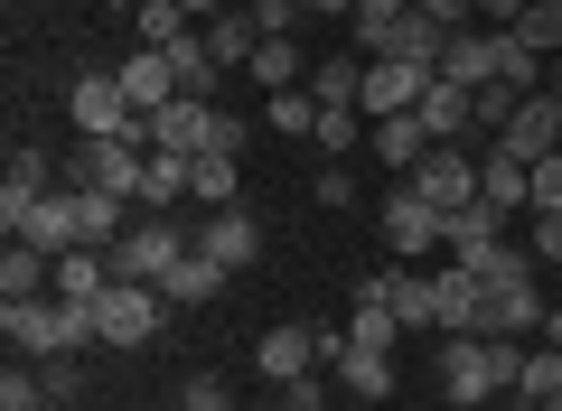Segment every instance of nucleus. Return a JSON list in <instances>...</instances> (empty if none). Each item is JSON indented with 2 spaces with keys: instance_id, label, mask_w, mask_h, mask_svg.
Wrapping results in <instances>:
<instances>
[{
  "instance_id": "obj_1",
  "label": "nucleus",
  "mask_w": 562,
  "mask_h": 411,
  "mask_svg": "<svg viewBox=\"0 0 562 411\" xmlns=\"http://www.w3.org/2000/svg\"><path fill=\"white\" fill-rule=\"evenodd\" d=\"M516 365H525L516 336H450V355H441V392H450L460 411H479V402H497V392H516Z\"/></svg>"
},
{
  "instance_id": "obj_2",
  "label": "nucleus",
  "mask_w": 562,
  "mask_h": 411,
  "mask_svg": "<svg viewBox=\"0 0 562 411\" xmlns=\"http://www.w3.org/2000/svg\"><path fill=\"white\" fill-rule=\"evenodd\" d=\"M140 140L169 150V159H206V150H244V122L216 113V103H198V94H179V103H160V113L140 122Z\"/></svg>"
},
{
  "instance_id": "obj_3",
  "label": "nucleus",
  "mask_w": 562,
  "mask_h": 411,
  "mask_svg": "<svg viewBox=\"0 0 562 411\" xmlns=\"http://www.w3.org/2000/svg\"><path fill=\"white\" fill-rule=\"evenodd\" d=\"M140 169H150V140H140V132H103V140H76V159H66V187L140 196Z\"/></svg>"
},
{
  "instance_id": "obj_4",
  "label": "nucleus",
  "mask_w": 562,
  "mask_h": 411,
  "mask_svg": "<svg viewBox=\"0 0 562 411\" xmlns=\"http://www.w3.org/2000/svg\"><path fill=\"white\" fill-rule=\"evenodd\" d=\"M0 225H10V243H38L47 262L85 253V187H47V196H29L20 216H0Z\"/></svg>"
},
{
  "instance_id": "obj_5",
  "label": "nucleus",
  "mask_w": 562,
  "mask_h": 411,
  "mask_svg": "<svg viewBox=\"0 0 562 411\" xmlns=\"http://www.w3.org/2000/svg\"><path fill=\"white\" fill-rule=\"evenodd\" d=\"M179 253H198V235L179 216H132V235L113 243V281H169Z\"/></svg>"
},
{
  "instance_id": "obj_6",
  "label": "nucleus",
  "mask_w": 562,
  "mask_h": 411,
  "mask_svg": "<svg viewBox=\"0 0 562 411\" xmlns=\"http://www.w3.org/2000/svg\"><path fill=\"white\" fill-rule=\"evenodd\" d=\"M375 225H384V253H394V262H422V253H441V225H450V216L413 187V178H394L384 206H375Z\"/></svg>"
},
{
  "instance_id": "obj_7",
  "label": "nucleus",
  "mask_w": 562,
  "mask_h": 411,
  "mask_svg": "<svg viewBox=\"0 0 562 411\" xmlns=\"http://www.w3.org/2000/svg\"><path fill=\"white\" fill-rule=\"evenodd\" d=\"M431 84H441V66H422V57H366V94H357V113H366V122H394V113H413Z\"/></svg>"
},
{
  "instance_id": "obj_8",
  "label": "nucleus",
  "mask_w": 562,
  "mask_h": 411,
  "mask_svg": "<svg viewBox=\"0 0 562 411\" xmlns=\"http://www.w3.org/2000/svg\"><path fill=\"white\" fill-rule=\"evenodd\" d=\"M160 281H113V290L94 299V328H103V346H150L160 336Z\"/></svg>"
},
{
  "instance_id": "obj_9",
  "label": "nucleus",
  "mask_w": 562,
  "mask_h": 411,
  "mask_svg": "<svg viewBox=\"0 0 562 411\" xmlns=\"http://www.w3.org/2000/svg\"><path fill=\"white\" fill-rule=\"evenodd\" d=\"M413 187L431 196L441 216L479 206V150H469V140H431V150H422V169H413Z\"/></svg>"
},
{
  "instance_id": "obj_10",
  "label": "nucleus",
  "mask_w": 562,
  "mask_h": 411,
  "mask_svg": "<svg viewBox=\"0 0 562 411\" xmlns=\"http://www.w3.org/2000/svg\"><path fill=\"white\" fill-rule=\"evenodd\" d=\"M66 113H76V132H85V140H103V132H140L132 94H122V66H94V76H76Z\"/></svg>"
},
{
  "instance_id": "obj_11",
  "label": "nucleus",
  "mask_w": 562,
  "mask_h": 411,
  "mask_svg": "<svg viewBox=\"0 0 562 411\" xmlns=\"http://www.w3.org/2000/svg\"><path fill=\"white\" fill-rule=\"evenodd\" d=\"M254 365L272 374V384H301V374H328V328H301V318H281V328H262Z\"/></svg>"
},
{
  "instance_id": "obj_12",
  "label": "nucleus",
  "mask_w": 562,
  "mask_h": 411,
  "mask_svg": "<svg viewBox=\"0 0 562 411\" xmlns=\"http://www.w3.org/2000/svg\"><path fill=\"white\" fill-rule=\"evenodd\" d=\"M487 150L525 159V169H535V159H553V150H562V84H543V94H525V113L506 122V132L487 140Z\"/></svg>"
},
{
  "instance_id": "obj_13",
  "label": "nucleus",
  "mask_w": 562,
  "mask_h": 411,
  "mask_svg": "<svg viewBox=\"0 0 562 411\" xmlns=\"http://www.w3.org/2000/svg\"><path fill=\"white\" fill-rule=\"evenodd\" d=\"M441 76L460 84V94L497 84V76H506V28H450V47H441Z\"/></svg>"
},
{
  "instance_id": "obj_14",
  "label": "nucleus",
  "mask_w": 562,
  "mask_h": 411,
  "mask_svg": "<svg viewBox=\"0 0 562 411\" xmlns=\"http://www.w3.org/2000/svg\"><path fill=\"white\" fill-rule=\"evenodd\" d=\"M198 253H216L225 272H254V262H262V225L244 216V206H206V225H198Z\"/></svg>"
},
{
  "instance_id": "obj_15",
  "label": "nucleus",
  "mask_w": 562,
  "mask_h": 411,
  "mask_svg": "<svg viewBox=\"0 0 562 411\" xmlns=\"http://www.w3.org/2000/svg\"><path fill=\"white\" fill-rule=\"evenodd\" d=\"M122 66V94H132V113L150 122L160 103H179V66H169V47H132V57H113Z\"/></svg>"
},
{
  "instance_id": "obj_16",
  "label": "nucleus",
  "mask_w": 562,
  "mask_h": 411,
  "mask_svg": "<svg viewBox=\"0 0 562 411\" xmlns=\"http://www.w3.org/2000/svg\"><path fill=\"white\" fill-rule=\"evenodd\" d=\"M497 243H506V216H497V206H487V196H479V206H460V216L441 225V253L460 262V272H479V262L497 253Z\"/></svg>"
},
{
  "instance_id": "obj_17",
  "label": "nucleus",
  "mask_w": 562,
  "mask_h": 411,
  "mask_svg": "<svg viewBox=\"0 0 562 411\" xmlns=\"http://www.w3.org/2000/svg\"><path fill=\"white\" fill-rule=\"evenodd\" d=\"M357 299H384L403 328H441V281H413V272H384V281H357Z\"/></svg>"
},
{
  "instance_id": "obj_18",
  "label": "nucleus",
  "mask_w": 562,
  "mask_h": 411,
  "mask_svg": "<svg viewBox=\"0 0 562 411\" xmlns=\"http://www.w3.org/2000/svg\"><path fill=\"white\" fill-rule=\"evenodd\" d=\"M479 196L497 206V216H535V169L506 150H479Z\"/></svg>"
},
{
  "instance_id": "obj_19",
  "label": "nucleus",
  "mask_w": 562,
  "mask_h": 411,
  "mask_svg": "<svg viewBox=\"0 0 562 411\" xmlns=\"http://www.w3.org/2000/svg\"><path fill=\"white\" fill-rule=\"evenodd\" d=\"M441 336H487V281L460 262L441 272Z\"/></svg>"
},
{
  "instance_id": "obj_20",
  "label": "nucleus",
  "mask_w": 562,
  "mask_h": 411,
  "mask_svg": "<svg viewBox=\"0 0 562 411\" xmlns=\"http://www.w3.org/2000/svg\"><path fill=\"white\" fill-rule=\"evenodd\" d=\"M366 150L384 159V178H413L422 150H431V132H422V113H394V122H375V132H366Z\"/></svg>"
},
{
  "instance_id": "obj_21",
  "label": "nucleus",
  "mask_w": 562,
  "mask_h": 411,
  "mask_svg": "<svg viewBox=\"0 0 562 411\" xmlns=\"http://www.w3.org/2000/svg\"><path fill=\"white\" fill-rule=\"evenodd\" d=\"M413 113H422V132H431V140H469V150H479V113H469V94H460L450 76L431 84V94H422Z\"/></svg>"
},
{
  "instance_id": "obj_22",
  "label": "nucleus",
  "mask_w": 562,
  "mask_h": 411,
  "mask_svg": "<svg viewBox=\"0 0 562 411\" xmlns=\"http://www.w3.org/2000/svg\"><path fill=\"white\" fill-rule=\"evenodd\" d=\"M328 384H338V402H384V392H394V355H357V346H338Z\"/></svg>"
},
{
  "instance_id": "obj_23",
  "label": "nucleus",
  "mask_w": 562,
  "mask_h": 411,
  "mask_svg": "<svg viewBox=\"0 0 562 411\" xmlns=\"http://www.w3.org/2000/svg\"><path fill=\"white\" fill-rule=\"evenodd\" d=\"M169 66H179V94L216 103V84L235 76V66H216V47H206V28H188V38H169Z\"/></svg>"
},
{
  "instance_id": "obj_24",
  "label": "nucleus",
  "mask_w": 562,
  "mask_h": 411,
  "mask_svg": "<svg viewBox=\"0 0 562 411\" xmlns=\"http://www.w3.org/2000/svg\"><path fill=\"white\" fill-rule=\"evenodd\" d=\"M225 281H235V272H225L216 253H179V272L160 281V299H169V309H206V299H216Z\"/></svg>"
},
{
  "instance_id": "obj_25",
  "label": "nucleus",
  "mask_w": 562,
  "mask_h": 411,
  "mask_svg": "<svg viewBox=\"0 0 562 411\" xmlns=\"http://www.w3.org/2000/svg\"><path fill=\"white\" fill-rule=\"evenodd\" d=\"M57 187V159L38 150V140H20V150H10V178H0V216H20L29 196H47Z\"/></svg>"
},
{
  "instance_id": "obj_26",
  "label": "nucleus",
  "mask_w": 562,
  "mask_h": 411,
  "mask_svg": "<svg viewBox=\"0 0 562 411\" xmlns=\"http://www.w3.org/2000/svg\"><path fill=\"white\" fill-rule=\"evenodd\" d=\"M244 76H254L262 94H291V84H310V57H301V38H262Z\"/></svg>"
},
{
  "instance_id": "obj_27",
  "label": "nucleus",
  "mask_w": 562,
  "mask_h": 411,
  "mask_svg": "<svg viewBox=\"0 0 562 411\" xmlns=\"http://www.w3.org/2000/svg\"><path fill=\"white\" fill-rule=\"evenodd\" d=\"M235 187H244V150L188 159V196H198V206H235Z\"/></svg>"
},
{
  "instance_id": "obj_28",
  "label": "nucleus",
  "mask_w": 562,
  "mask_h": 411,
  "mask_svg": "<svg viewBox=\"0 0 562 411\" xmlns=\"http://www.w3.org/2000/svg\"><path fill=\"white\" fill-rule=\"evenodd\" d=\"M103 290H113V253H94V243L85 253H57V299H85L94 309Z\"/></svg>"
},
{
  "instance_id": "obj_29",
  "label": "nucleus",
  "mask_w": 562,
  "mask_h": 411,
  "mask_svg": "<svg viewBox=\"0 0 562 411\" xmlns=\"http://www.w3.org/2000/svg\"><path fill=\"white\" fill-rule=\"evenodd\" d=\"M140 216H169V206H188V159L150 150V169H140V196H132Z\"/></svg>"
},
{
  "instance_id": "obj_30",
  "label": "nucleus",
  "mask_w": 562,
  "mask_h": 411,
  "mask_svg": "<svg viewBox=\"0 0 562 411\" xmlns=\"http://www.w3.org/2000/svg\"><path fill=\"white\" fill-rule=\"evenodd\" d=\"M366 94V57H310V103H357Z\"/></svg>"
},
{
  "instance_id": "obj_31",
  "label": "nucleus",
  "mask_w": 562,
  "mask_h": 411,
  "mask_svg": "<svg viewBox=\"0 0 562 411\" xmlns=\"http://www.w3.org/2000/svg\"><path fill=\"white\" fill-rule=\"evenodd\" d=\"M206 47H216V66H254V47H262L254 10H216V20H206Z\"/></svg>"
},
{
  "instance_id": "obj_32",
  "label": "nucleus",
  "mask_w": 562,
  "mask_h": 411,
  "mask_svg": "<svg viewBox=\"0 0 562 411\" xmlns=\"http://www.w3.org/2000/svg\"><path fill=\"white\" fill-rule=\"evenodd\" d=\"M441 47H450V28L431 20V10H403V20H394V47H384V57H422V66H441Z\"/></svg>"
},
{
  "instance_id": "obj_33",
  "label": "nucleus",
  "mask_w": 562,
  "mask_h": 411,
  "mask_svg": "<svg viewBox=\"0 0 562 411\" xmlns=\"http://www.w3.org/2000/svg\"><path fill=\"white\" fill-rule=\"evenodd\" d=\"M394 328H403V318L384 309V299H357V318H347V346H357V355H394Z\"/></svg>"
},
{
  "instance_id": "obj_34",
  "label": "nucleus",
  "mask_w": 562,
  "mask_h": 411,
  "mask_svg": "<svg viewBox=\"0 0 562 411\" xmlns=\"http://www.w3.org/2000/svg\"><path fill=\"white\" fill-rule=\"evenodd\" d=\"M366 132H375V122H366L357 103H328V113H319V132H310V140H319V159H347V150H357Z\"/></svg>"
},
{
  "instance_id": "obj_35",
  "label": "nucleus",
  "mask_w": 562,
  "mask_h": 411,
  "mask_svg": "<svg viewBox=\"0 0 562 411\" xmlns=\"http://www.w3.org/2000/svg\"><path fill=\"white\" fill-rule=\"evenodd\" d=\"M553 392H562V355L543 346V355H525V365H516V402H525V411H543Z\"/></svg>"
},
{
  "instance_id": "obj_36",
  "label": "nucleus",
  "mask_w": 562,
  "mask_h": 411,
  "mask_svg": "<svg viewBox=\"0 0 562 411\" xmlns=\"http://www.w3.org/2000/svg\"><path fill=\"white\" fill-rule=\"evenodd\" d=\"M132 28H140V47H169V38H188L198 20H188L179 0H140V10H132Z\"/></svg>"
},
{
  "instance_id": "obj_37",
  "label": "nucleus",
  "mask_w": 562,
  "mask_h": 411,
  "mask_svg": "<svg viewBox=\"0 0 562 411\" xmlns=\"http://www.w3.org/2000/svg\"><path fill=\"white\" fill-rule=\"evenodd\" d=\"M506 38H516L525 57H562V10H543V0H535V10H525V20L506 28Z\"/></svg>"
},
{
  "instance_id": "obj_38",
  "label": "nucleus",
  "mask_w": 562,
  "mask_h": 411,
  "mask_svg": "<svg viewBox=\"0 0 562 411\" xmlns=\"http://www.w3.org/2000/svg\"><path fill=\"white\" fill-rule=\"evenodd\" d=\"M262 122H272V132H319V103H310V84H291V94H272V103H262Z\"/></svg>"
},
{
  "instance_id": "obj_39",
  "label": "nucleus",
  "mask_w": 562,
  "mask_h": 411,
  "mask_svg": "<svg viewBox=\"0 0 562 411\" xmlns=\"http://www.w3.org/2000/svg\"><path fill=\"white\" fill-rule=\"evenodd\" d=\"M0 411H47V384H38V365H29V355L0 374Z\"/></svg>"
},
{
  "instance_id": "obj_40",
  "label": "nucleus",
  "mask_w": 562,
  "mask_h": 411,
  "mask_svg": "<svg viewBox=\"0 0 562 411\" xmlns=\"http://www.w3.org/2000/svg\"><path fill=\"white\" fill-rule=\"evenodd\" d=\"M29 365H38L47 402H76V384H85V355H29Z\"/></svg>"
},
{
  "instance_id": "obj_41",
  "label": "nucleus",
  "mask_w": 562,
  "mask_h": 411,
  "mask_svg": "<svg viewBox=\"0 0 562 411\" xmlns=\"http://www.w3.org/2000/svg\"><path fill=\"white\" fill-rule=\"evenodd\" d=\"M301 20H310V0H254V28H262V38H301Z\"/></svg>"
},
{
  "instance_id": "obj_42",
  "label": "nucleus",
  "mask_w": 562,
  "mask_h": 411,
  "mask_svg": "<svg viewBox=\"0 0 562 411\" xmlns=\"http://www.w3.org/2000/svg\"><path fill=\"white\" fill-rule=\"evenodd\" d=\"M179 402H188V411H235V392H225V374H188Z\"/></svg>"
},
{
  "instance_id": "obj_43",
  "label": "nucleus",
  "mask_w": 562,
  "mask_h": 411,
  "mask_svg": "<svg viewBox=\"0 0 562 411\" xmlns=\"http://www.w3.org/2000/svg\"><path fill=\"white\" fill-rule=\"evenodd\" d=\"M535 262H543V272L562 262V216H535Z\"/></svg>"
},
{
  "instance_id": "obj_44",
  "label": "nucleus",
  "mask_w": 562,
  "mask_h": 411,
  "mask_svg": "<svg viewBox=\"0 0 562 411\" xmlns=\"http://www.w3.org/2000/svg\"><path fill=\"white\" fill-rule=\"evenodd\" d=\"M525 10H535V0H479V28H516Z\"/></svg>"
},
{
  "instance_id": "obj_45",
  "label": "nucleus",
  "mask_w": 562,
  "mask_h": 411,
  "mask_svg": "<svg viewBox=\"0 0 562 411\" xmlns=\"http://www.w3.org/2000/svg\"><path fill=\"white\" fill-rule=\"evenodd\" d=\"M319 206H357V178H347V169H319Z\"/></svg>"
},
{
  "instance_id": "obj_46",
  "label": "nucleus",
  "mask_w": 562,
  "mask_h": 411,
  "mask_svg": "<svg viewBox=\"0 0 562 411\" xmlns=\"http://www.w3.org/2000/svg\"><path fill=\"white\" fill-rule=\"evenodd\" d=\"M310 20H357V0H310Z\"/></svg>"
},
{
  "instance_id": "obj_47",
  "label": "nucleus",
  "mask_w": 562,
  "mask_h": 411,
  "mask_svg": "<svg viewBox=\"0 0 562 411\" xmlns=\"http://www.w3.org/2000/svg\"><path fill=\"white\" fill-rule=\"evenodd\" d=\"M179 10H188V20L206 28V20H216V10H235V0H179Z\"/></svg>"
},
{
  "instance_id": "obj_48",
  "label": "nucleus",
  "mask_w": 562,
  "mask_h": 411,
  "mask_svg": "<svg viewBox=\"0 0 562 411\" xmlns=\"http://www.w3.org/2000/svg\"><path fill=\"white\" fill-rule=\"evenodd\" d=\"M543 346L562 355V299H553V309H543Z\"/></svg>"
},
{
  "instance_id": "obj_49",
  "label": "nucleus",
  "mask_w": 562,
  "mask_h": 411,
  "mask_svg": "<svg viewBox=\"0 0 562 411\" xmlns=\"http://www.w3.org/2000/svg\"><path fill=\"white\" fill-rule=\"evenodd\" d=\"M262 411H301V402H291V392H272V402H262Z\"/></svg>"
},
{
  "instance_id": "obj_50",
  "label": "nucleus",
  "mask_w": 562,
  "mask_h": 411,
  "mask_svg": "<svg viewBox=\"0 0 562 411\" xmlns=\"http://www.w3.org/2000/svg\"><path fill=\"white\" fill-rule=\"evenodd\" d=\"M543 281H553V299H562V262H553V272H543Z\"/></svg>"
},
{
  "instance_id": "obj_51",
  "label": "nucleus",
  "mask_w": 562,
  "mask_h": 411,
  "mask_svg": "<svg viewBox=\"0 0 562 411\" xmlns=\"http://www.w3.org/2000/svg\"><path fill=\"white\" fill-rule=\"evenodd\" d=\"M103 10H140V0H103Z\"/></svg>"
},
{
  "instance_id": "obj_52",
  "label": "nucleus",
  "mask_w": 562,
  "mask_h": 411,
  "mask_svg": "<svg viewBox=\"0 0 562 411\" xmlns=\"http://www.w3.org/2000/svg\"><path fill=\"white\" fill-rule=\"evenodd\" d=\"M543 411H562V392H553V402H543Z\"/></svg>"
},
{
  "instance_id": "obj_53",
  "label": "nucleus",
  "mask_w": 562,
  "mask_h": 411,
  "mask_svg": "<svg viewBox=\"0 0 562 411\" xmlns=\"http://www.w3.org/2000/svg\"><path fill=\"white\" fill-rule=\"evenodd\" d=\"M47 411H76V402H47Z\"/></svg>"
},
{
  "instance_id": "obj_54",
  "label": "nucleus",
  "mask_w": 562,
  "mask_h": 411,
  "mask_svg": "<svg viewBox=\"0 0 562 411\" xmlns=\"http://www.w3.org/2000/svg\"><path fill=\"white\" fill-rule=\"evenodd\" d=\"M235 10H254V0H235Z\"/></svg>"
},
{
  "instance_id": "obj_55",
  "label": "nucleus",
  "mask_w": 562,
  "mask_h": 411,
  "mask_svg": "<svg viewBox=\"0 0 562 411\" xmlns=\"http://www.w3.org/2000/svg\"><path fill=\"white\" fill-rule=\"evenodd\" d=\"M403 10H413V0H403Z\"/></svg>"
},
{
  "instance_id": "obj_56",
  "label": "nucleus",
  "mask_w": 562,
  "mask_h": 411,
  "mask_svg": "<svg viewBox=\"0 0 562 411\" xmlns=\"http://www.w3.org/2000/svg\"><path fill=\"white\" fill-rule=\"evenodd\" d=\"M450 411H460V402H450Z\"/></svg>"
}]
</instances>
